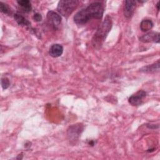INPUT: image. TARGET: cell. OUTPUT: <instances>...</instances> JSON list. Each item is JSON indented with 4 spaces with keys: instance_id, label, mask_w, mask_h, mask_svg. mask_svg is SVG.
<instances>
[{
    "instance_id": "cell-1",
    "label": "cell",
    "mask_w": 160,
    "mask_h": 160,
    "mask_svg": "<svg viewBox=\"0 0 160 160\" xmlns=\"http://www.w3.org/2000/svg\"><path fill=\"white\" fill-rule=\"evenodd\" d=\"M103 13L102 4L100 2H94L86 8L78 11L74 16V21L78 25H83L92 19H101Z\"/></svg>"
},
{
    "instance_id": "cell-2",
    "label": "cell",
    "mask_w": 160,
    "mask_h": 160,
    "mask_svg": "<svg viewBox=\"0 0 160 160\" xmlns=\"http://www.w3.org/2000/svg\"><path fill=\"white\" fill-rule=\"evenodd\" d=\"M112 25V22L111 17L106 16L104 20L98 27L92 39V44L95 48L99 49L101 48L102 42L106 39V37L109 32Z\"/></svg>"
},
{
    "instance_id": "cell-3",
    "label": "cell",
    "mask_w": 160,
    "mask_h": 160,
    "mask_svg": "<svg viewBox=\"0 0 160 160\" xmlns=\"http://www.w3.org/2000/svg\"><path fill=\"white\" fill-rule=\"evenodd\" d=\"M79 3V1L76 0H62L59 1L57 10L61 15L68 18L76 9Z\"/></svg>"
},
{
    "instance_id": "cell-4",
    "label": "cell",
    "mask_w": 160,
    "mask_h": 160,
    "mask_svg": "<svg viewBox=\"0 0 160 160\" xmlns=\"http://www.w3.org/2000/svg\"><path fill=\"white\" fill-rule=\"evenodd\" d=\"M83 131V126L80 123L72 124L69 127L67 131V134L70 141H77L80 134Z\"/></svg>"
},
{
    "instance_id": "cell-5",
    "label": "cell",
    "mask_w": 160,
    "mask_h": 160,
    "mask_svg": "<svg viewBox=\"0 0 160 160\" xmlns=\"http://www.w3.org/2000/svg\"><path fill=\"white\" fill-rule=\"evenodd\" d=\"M47 19L49 23L54 29H57L61 22V17L60 15L53 11H49L48 12Z\"/></svg>"
},
{
    "instance_id": "cell-6",
    "label": "cell",
    "mask_w": 160,
    "mask_h": 160,
    "mask_svg": "<svg viewBox=\"0 0 160 160\" xmlns=\"http://www.w3.org/2000/svg\"><path fill=\"white\" fill-rule=\"evenodd\" d=\"M146 92L143 90H139L134 94L131 96L128 99L129 103L134 106H138L141 104L142 99L146 97Z\"/></svg>"
},
{
    "instance_id": "cell-7",
    "label": "cell",
    "mask_w": 160,
    "mask_h": 160,
    "mask_svg": "<svg viewBox=\"0 0 160 160\" xmlns=\"http://www.w3.org/2000/svg\"><path fill=\"white\" fill-rule=\"evenodd\" d=\"M139 40L143 42H159V33L157 32H150L139 38Z\"/></svg>"
},
{
    "instance_id": "cell-8",
    "label": "cell",
    "mask_w": 160,
    "mask_h": 160,
    "mask_svg": "<svg viewBox=\"0 0 160 160\" xmlns=\"http://www.w3.org/2000/svg\"><path fill=\"white\" fill-rule=\"evenodd\" d=\"M136 2L135 1H126L124 4V14L126 18H130L136 9Z\"/></svg>"
},
{
    "instance_id": "cell-9",
    "label": "cell",
    "mask_w": 160,
    "mask_h": 160,
    "mask_svg": "<svg viewBox=\"0 0 160 160\" xmlns=\"http://www.w3.org/2000/svg\"><path fill=\"white\" fill-rule=\"evenodd\" d=\"M63 52V47L59 44H52L49 51L50 56L52 58H58L62 55Z\"/></svg>"
},
{
    "instance_id": "cell-10",
    "label": "cell",
    "mask_w": 160,
    "mask_h": 160,
    "mask_svg": "<svg viewBox=\"0 0 160 160\" xmlns=\"http://www.w3.org/2000/svg\"><path fill=\"white\" fill-rule=\"evenodd\" d=\"M159 69V61L158 60L156 62L152 64L144 66L140 69V71L143 72H153L158 71Z\"/></svg>"
},
{
    "instance_id": "cell-11",
    "label": "cell",
    "mask_w": 160,
    "mask_h": 160,
    "mask_svg": "<svg viewBox=\"0 0 160 160\" xmlns=\"http://www.w3.org/2000/svg\"><path fill=\"white\" fill-rule=\"evenodd\" d=\"M14 18L19 26H29L31 24L30 22L26 18H25L22 15H21V14H19V13L14 14Z\"/></svg>"
},
{
    "instance_id": "cell-12",
    "label": "cell",
    "mask_w": 160,
    "mask_h": 160,
    "mask_svg": "<svg viewBox=\"0 0 160 160\" xmlns=\"http://www.w3.org/2000/svg\"><path fill=\"white\" fill-rule=\"evenodd\" d=\"M153 27V22L150 19H143L140 23V29L143 32L150 31Z\"/></svg>"
},
{
    "instance_id": "cell-13",
    "label": "cell",
    "mask_w": 160,
    "mask_h": 160,
    "mask_svg": "<svg viewBox=\"0 0 160 160\" xmlns=\"http://www.w3.org/2000/svg\"><path fill=\"white\" fill-rule=\"evenodd\" d=\"M18 4H19V6L22 8V9L26 12H29L31 11L32 7L31 4V2L28 0H21V1H17Z\"/></svg>"
},
{
    "instance_id": "cell-14",
    "label": "cell",
    "mask_w": 160,
    "mask_h": 160,
    "mask_svg": "<svg viewBox=\"0 0 160 160\" xmlns=\"http://www.w3.org/2000/svg\"><path fill=\"white\" fill-rule=\"evenodd\" d=\"M0 11L1 12L6 14H9L11 13V9L8 6V4L2 2H0Z\"/></svg>"
},
{
    "instance_id": "cell-15",
    "label": "cell",
    "mask_w": 160,
    "mask_h": 160,
    "mask_svg": "<svg viewBox=\"0 0 160 160\" xmlns=\"http://www.w3.org/2000/svg\"><path fill=\"white\" fill-rule=\"evenodd\" d=\"M1 86H2V88L4 89H6L7 88H8L10 86V81H9V79L6 77L4 78H2L1 79Z\"/></svg>"
},
{
    "instance_id": "cell-16",
    "label": "cell",
    "mask_w": 160,
    "mask_h": 160,
    "mask_svg": "<svg viewBox=\"0 0 160 160\" xmlns=\"http://www.w3.org/2000/svg\"><path fill=\"white\" fill-rule=\"evenodd\" d=\"M33 18H34V21H36L37 22H39L42 20V16L39 13H36V14H34Z\"/></svg>"
},
{
    "instance_id": "cell-17",
    "label": "cell",
    "mask_w": 160,
    "mask_h": 160,
    "mask_svg": "<svg viewBox=\"0 0 160 160\" xmlns=\"http://www.w3.org/2000/svg\"><path fill=\"white\" fill-rule=\"evenodd\" d=\"M159 2L158 1V2H157V4H156V7H157V10H158V11H159Z\"/></svg>"
}]
</instances>
